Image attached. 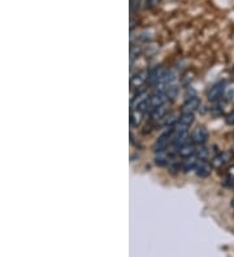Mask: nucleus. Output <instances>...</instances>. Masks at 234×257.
Returning <instances> with one entry per match:
<instances>
[{"instance_id":"1","label":"nucleus","mask_w":234,"mask_h":257,"mask_svg":"<svg viewBox=\"0 0 234 257\" xmlns=\"http://www.w3.org/2000/svg\"><path fill=\"white\" fill-rule=\"evenodd\" d=\"M172 133L173 130L166 131V133H163L162 135L156 139V142L154 143V151H155V154L167 151V148H168L169 144L172 143V138H173Z\"/></svg>"},{"instance_id":"2","label":"nucleus","mask_w":234,"mask_h":257,"mask_svg":"<svg viewBox=\"0 0 234 257\" xmlns=\"http://www.w3.org/2000/svg\"><path fill=\"white\" fill-rule=\"evenodd\" d=\"M194 122V113H181L179 120L175 127H173V133H183V131H189V127Z\"/></svg>"},{"instance_id":"3","label":"nucleus","mask_w":234,"mask_h":257,"mask_svg":"<svg viewBox=\"0 0 234 257\" xmlns=\"http://www.w3.org/2000/svg\"><path fill=\"white\" fill-rule=\"evenodd\" d=\"M225 91H227V83L224 81L223 82H217L208 90L207 98H208L210 102H217V100H220L225 95Z\"/></svg>"},{"instance_id":"4","label":"nucleus","mask_w":234,"mask_h":257,"mask_svg":"<svg viewBox=\"0 0 234 257\" xmlns=\"http://www.w3.org/2000/svg\"><path fill=\"white\" fill-rule=\"evenodd\" d=\"M190 139H191V143L195 144V146L206 144L207 139H208V130L204 126L196 127L190 135Z\"/></svg>"},{"instance_id":"5","label":"nucleus","mask_w":234,"mask_h":257,"mask_svg":"<svg viewBox=\"0 0 234 257\" xmlns=\"http://www.w3.org/2000/svg\"><path fill=\"white\" fill-rule=\"evenodd\" d=\"M232 158V154L231 152H220V154H217L216 156L212 157L211 160V165H212V168L214 169H223L224 166H227L229 164Z\"/></svg>"},{"instance_id":"6","label":"nucleus","mask_w":234,"mask_h":257,"mask_svg":"<svg viewBox=\"0 0 234 257\" xmlns=\"http://www.w3.org/2000/svg\"><path fill=\"white\" fill-rule=\"evenodd\" d=\"M167 69L164 66H155L152 68L150 72H148V79L147 82L151 86H156L160 81L163 79V77L166 76Z\"/></svg>"},{"instance_id":"7","label":"nucleus","mask_w":234,"mask_h":257,"mask_svg":"<svg viewBox=\"0 0 234 257\" xmlns=\"http://www.w3.org/2000/svg\"><path fill=\"white\" fill-rule=\"evenodd\" d=\"M199 106H200V99L198 98V96H194V98L186 99L185 103H183L182 105V109H181V113H195Z\"/></svg>"},{"instance_id":"8","label":"nucleus","mask_w":234,"mask_h":257,"mask_svg":"<svg viewBox=\"0 0 234 257\" xmlns=\"http://www.w3.org/2000/svg\"><path fill=\"white\" fill-rule=\"evenodd\" d=\"M212 165H211V161L208 160H199L198 161V165L195 168V174L199 177V178H206L208 175L211 174V170H212Z\"/></svg>"},{"instance_id":"9","label":"nucleus","mask_w":234,"mask_h":257,"mask_svg":"<svg viewBox=\"0 0 234 257\" xmlns=\"http://www.w3.org/2000/svg\"><path fill=\"white\" fill-rule=\"evenodd\" d=\"M148 79V72L147 70H141V72H137L135 74H133L130 78V86L133 89H139L142 86L147 82Z\"/></svg>"},{"instance_id":"10","label":"nucleus","mask_w":234,"mask_h":257,"mask_svg":"<svg viewBox=\"0 0 234 257\" xmlns=\"http://www.w3.org/2000/svg\"><path fill=\"white\" fill-rule=\"evenodd\" d=\"M168 99H167V95L166 93H163V91H155V93L152 94L150 96V108H158L160 105H164L167 104Z\"/></svg>"},{"instance_id":"11","label":"nucleus","mask_w":234,"mask_h":257,"mask_svg":"<svg viewBox=\"0 0 234 257\" xmlns=\"http://www.w3.org/2000/svg\"><path fill=\"white\" fill-rule=\"evenodd\" d=\"M198 157L195 154L194 156H190V157H185L181 162V169H182L183 173H190L191 170H195L196 165H198Z\"/></svg>"},{"instance_id":"12","label":"nucleus","mask_w":234,"mask_h":257,"mask_svg":"<svg viewBox=\"0 0 234 257\" xmlns=\"http://www.w3.org/2000/svg\"><path fill=\"white\" fill-rule=\"evenodd\" d=\"M172 156L173 154H168L167 151L159 152L155 156V164L158 165V166H167V165L169 164V161H171Z\"/></svg>"},{"instance_id":"13","label":"nucleus","mask_w":234,"mask_h":257,"mask_svg":"<svg viewBox=\"0 0 234 257\" xmlns=\"http://www.w3.org/2000/svg\"><path fill=\"white\" fill-rule=\"evenodd\" d=\"M195 151H196V146L195 144H193L191 142L187 144H185L183 147H181L178 150V154L181 156V157H190V156H194L195 154Z\"/></svg>"},{"instance_id":"14","label":"nucleus","mask_w":234,"mask_h":257,"mask_svg":"<svg viewBox=\"0 0 234 257\" xmlns=\"http://www.w3.org/2000/svg\"><path fill=\"white\" fill-rule=\"evenodd\" d=\"M167 113H168V108H167V104H164V105H160L151 110V118L155 121L163 120V118H166Z\"/></svg>"},{"instance_id":"15","label":"nucleus","mask_w":234,"mask_h":257,"mask_svg":"<svg viewBox=\"0 0 234 257\" xmlns=\"http://www.w3.org/2000/svg\"><path fill=\"white\" fill-rule=\"evenodd\" d=\"M166 95H167V99L171 100V102H173V100H176V98L178 96L179 94V87L176 83H173V85H169L168 87L166 89Z\"/></svg>"},{"instance_id":"16","label":"nucleus","mask_w":234,"mask_h":257,"mask_svg":"<svg viewBox=\"0 0 234 257\" xmlns=\"http://www.w3.org/2000/svg\"><path fill=\"white\" fill-rule=\"evenodd\" d=\"M143 116L145 113H142V112H138V110L131 109L130 112V125L133 127H138L141 125L142 120H143Z\"/></svg>"},{"instance_id":"17","label":"nucleus","mask_w":234,"mask_h":257,"mask_svg":"<svg viewBox=\"0 0 234 257\" xmlns=\"http://www.w3.org/2000/svg\"><path fill=\"white\" fill-rule=\"evenodd\" d=\"M195 156L198 157V160H207V158H208V156H210V150L206 147V144L196 146Z\"/></svg>"},{"instance_id":"18","label":"nucleus","mask_w":234,"mask_h":257,"mask_svg":"<svg viewBox=\"0 0 234 257\" xmlns=\"http://www.w3.org/2000/svg\"><path fill=\"white\" fill-rule=\"evenodd\" d=\"M142 50L138 46H131L130 48V61H133L135 57H138V56L141 55Z\"/></svg>"},{"instance_id":"19","label":"nucleus","mask_w":234,"mask_h":257,"mask_svg":"<svg viewBox=\"0 0 234 257\" xmlns=\"http://www.w3.org/2000/svg\"><path fill=\"white\" fill-rule=\"evenodd\" d=\"M139 8H141V0H131V5H130L131 12H138Z\"/></svg>"},{"instance_id":"20","label":"nucleus","mask_w":234,"mask_h":257,"mask_svg":"<svg viewBox=\"0 0 234 257\" xmlns=\"http://www.w3.org/2000/svg\"><path fill=\"white\" fill-rule=\"evenodd\" d=\"M225 122H227L228 125H231V126H234V110H232L231 113L227 114V117H225Z\"/></svg>"},{"instance_id":"21","label":"nucleus","mask_w":234,"mask_h":257,"mask_svg":"<svg viewBox=\"0 0 234 257\" xmlns=\"http://www.w3.org/2000/svg\"><path fill=\"white\" fill-rule=\"evenodd\" d=\"M160 1H162V0H147V5H150V7H155V5H158Z\"/></svg>"},{"instance_id":"22","label":"nucleus","mask_w":234,"mask_h":257,"mask_svg":"<svg viewBox=\"0 0 234 257\" xmlns=\"http://www.w3.org/2000/svg\"><path fill=\"white\" fill-rule=\"evenodd\" d=\"M228 177H231V178L234 179V164L232 165L231 168L228 169Z\"/></svg>"},{"instance_id":"23","label":"nucleus","mask_w":234,"mask_h":257,"mask_svg":"<svg viewBox=\"0 0 234 257\" xmlns=\"http://www.w3.org/2000/svg\"><path fill=\"white\" fill-rule=\"evenodd\" d=\"M231 204H232V206H233V208H234V198H233V199H232V203H231Z\"/></svg>"},{"instance_id":"24","label":"nucleus","mask_w":234,"mask_h":257,"mask_svg":"<svg viewBox=\"0 0 234 257\" xmlns=\"http://www.w3.org/2000/svg\"><path fill=\"white\" fill-rule=\"evenodd\" d=\"M232 189H233V190H234V183H233V186H232Z\"/></svg>"},{"instance_id":"25","label":"nucleus","mask_w":234,"mask_h":257,"mask_svg":"<svg viewBox=\"0 0 234 257\" xmlns=\"http://www.w3.org/2000/svg\"><path fill=\"white\" fill-rule=\"evenodd\" d=\"M232 152H233V154H234V147H233V150H232Z\"/></svg>"}]
</instances>
